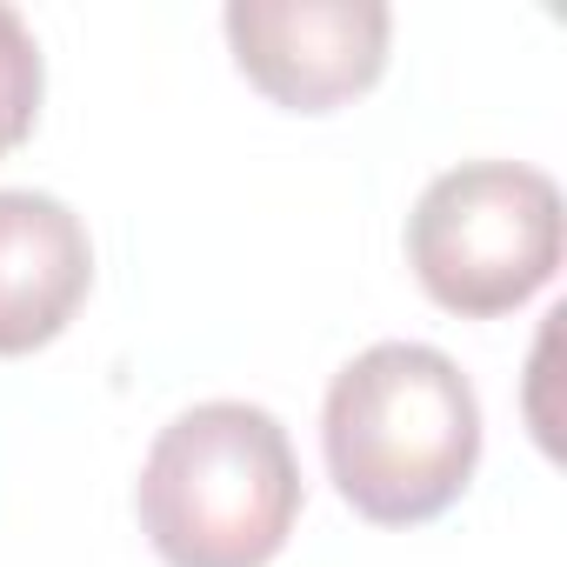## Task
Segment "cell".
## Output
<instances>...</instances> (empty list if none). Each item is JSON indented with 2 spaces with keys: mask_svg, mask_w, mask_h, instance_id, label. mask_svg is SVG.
I'll use <instances>...</instances> for the list:
<instances>
[{
  "mask_svg": "<svg viewBox=\"0 0 567 567\" xmlns=\"http://www.w3.org/2000/svg\"><path fill=\"white\" fill-rule=\"evenodd\" d=\"M134 514L167 567H267L301 520L288 427L254 401L174 414L141 461Z\"/></svg>",
  "mask_w": 567,
  "mask_h": 567,
  "instance_id": "cell-2",
  "label": "cell"
},
{
  "mask_svg": "<svg viewBox=\"0 0 567 567\" xmlns=\"http://www.w3.org/2000/svg\"><path fill=\"white\" fill-rule=\"evenodd\" d=\"M560 187L527 161H461L408 214V267L434 308L494 321L534 301L560 267Z\"/></svg>",
  "mask_w": 567,
  "mask_h": 567,
  "instance_id": "cell-3",
  "label": "cell"
},
{
  "mask_svg": "<svg viewBox=\"0 0 567 567\" xmlns=\"http://www.w3.org/2000/svg\"><path fill=\"white\" fill-rule=\"evenodd\" d=\"M94 288V240L81 214L34 187H0V354L48 348Z\"/></svg>",
  "mask_w": 567,
  "mask_h": 567,
  "instance_id": "cell-5",
  "label": "cell"
},
{
  "mask_svg": "<svg viewBox=\"0 0 567 567\" xmlns=\"http://www.w3.org/2000/svg\"><path fill=\"white\" fill-rule=\"evenodd\" d=\"M41 94H48L41 41L28 34V21H21L14 8H0V154H14V147L34 134Z\"/></svg>",
  "mask_w": 567,
  "mask_h": 567,
  "instance_id": "cell-6",
  "label": "cell"
},
{
  "mask_svg": "<svg viewBox=\"0 0 567 567\" xmlns=\"http://www.w3.org/2000/svg\"><path fill=\"white\" fill-rule=\"evenodd\" d=\"M321 447L361 520L421 527L447 514L481 467L474 381L427 341H381L334 374Z\"/></svg>",
  "mask_w": 567,
  "mask_h": 567,
  "instance_id": "cell-1",
  "label": "cell"
},
{
  "mask_svg": "<svg viewBox=\"0 0 567 567\" xmlns=\"http://www.w3.org/2000/svg\"><path fill=\"white\" fill-rule=\"evenodd\" d=\"M234 68L288 114H328L388 74L394 14L381 0H227Z\"/></svg>",
  "mask_w": 567,
  "mask_h": 567,
  "instance_id": "cell-4",
  "label": "cell"
}]
</instances>
